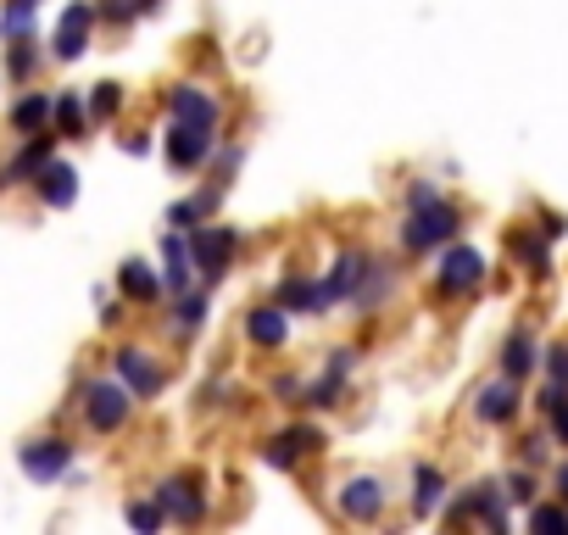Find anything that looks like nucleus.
I'll return each instance as SVG.
<instances>
[{
  "label": "nucleus",
  "instance_id": "1",
  "mask_svg": "<svg viewBox=\"0 0 568 535\" xmlns=\"http://www.w3.org/2000/svg\"><path fill=\"white\" fill-rule=\"evenodd\" d=\"M463 229V212L452 206V201H424V206H413V218L402 223V245L407 251H435L440 240H452Z\"/></svg>",
  "mask_w": 568,
  "mask_h": 535
},
{
  "label": "nucleus",
  "instance_id": "2",
  "mask_svg": "<svg viewBox=\"0 0 568 535\" xmlns=\"http://www.w3.org/2000/svg\"><path fill=\"white\" fill-rule=\"evenodd\" d=\"M479 280H485V256H479L474 245H452V251L440 256L435 291H440V296H463V291H474Z\"/></svg>",
  "mask_w": 568,
  "mask_h": 535
},
{
  "label": "nucleus",
  "instance_id": "3",
  "mask_svg": "<svg viewBox=\"0 0 568 535\" xmlns=\"http://www.w3.org/2000/svg\"><path fill=\"white\" fill-rule=\"evenodd\" d=\"M129 396H134V391L101 380V385L84 391V418H90L95 430H123V418H129Z\"/></svg>",
  "mask_w": 568,
  "mask_h": 535
},
{
  "label": "nucleus",
  "instance_id": "4",
  "mask_svg": "<svg viewBox=\"0 0 568 535\" xmlns=\"http://www.w3.org/2000/svg\"><path fill=\"white\" fill-rule=\"evenodd\" d=\"M190 256L201 262L206 280H223V274H229V256H234V229H195Z\"/></svg>",
  "mask_w": 568,
  "mask_h": 535
},
{
  "label": "nucleus",
  "instance_id": "5",
  "mask_svg": "<svg viewBox=\"0 0 568 535\" xmlns=\"http://www.w3.org/2000/svg\"><path fill=\"white\" fill-rule=\"evenodd\" d=\"M90 29H95V7H84V0H73V7L62 12V23H57V57L62 62H73V57H84V46H90Z\"/></svg>",
  "mask_w": 568,
  "mask_h": 535
},
{
  "label": "nucleus",
  "instance_id": "6",
  "mask_svg": "<svg viewBox=\"0 0 568 535\" xmlns=\"http://www.w3.org/2000/svg\"><path fill=\"white\" fill-rule=\"evenodd\" d=\"M206 151H212V129L173 118V129H168V162H173V168H201Z\"/></svg>",
  "mask_w": 568,
  "mask_h": 535
},
{
  "label": "nucleus",
  "instance_id": "7",
  "mask_svg": "<svg viewBox=\"0 0 568 535\" xmlns=\"http://www.w3.org/2000/svg\"><path fill=\"white\" fill-rule=\"evenodd\" d=\"M73 463V446L68 441H29L23 446V474L29 480H62Z\"/></svg>",
  "mask_w": 568,
  "mask_h": 535
},
{
  "label": "nucleus",
  "instance_id": "8",
  "mask_svg": "<svg viewBox=\"0 0 568 535\" xmlns=\"http://www.w3.org/2000/svg\"><path fill=\"white\" fill-rule=\"evenodd\" d=\"M379 507H385V491H379V480L357 474V480H346V485H341V513H346V518L368 524V518H379Z\"/></svg>",
  "mask_w": 568,
  "mask_h": 535
},
{
  "label": "nucleus",
  "instance_id": "9",
  "mask_svg": "<svg viewBox=\"0 0 568 535\" xmlns=\"http://www.w3.org/2000/svg\"><path fill=\"white\" fill-rule=\"evenodd\" d=\"M156 502H162V513L179 518V524H195V518L206 513V496L195 491V480H168V485L156 491Z\"/></svg>",
  "mask_w": 568,
  "mask_h": 535
},
{
  "label": "nucleus",
  "instance_id": "10",
  "mask_svg": "<svg viewBox=\"0 0 568 535\" xmlns=\"http://www.w3.org/2000/svg\"><path fill=\"white\" fill-rule=\"evenodd\" d=\"M318 446H324V430H307V424H302V430H291V435H273L262 457H267L273 468H296V457H302V452H318Z\"/></svg>",
  "mask_w": 568,
  "mask_h": 535
},
{
  "label": "nucleus",
  "instance_id": "11",
  "mask_svg": "<svg viewBox=\"0 0 568 535\" xmlns=\"http://www.w3.org/2000/svg\"><path fill=\"white\" fill-rule=\"evenodd\" d=\"M474 413L485 418V424H507L513 413H518V380H496V385H485L479 396H474Z\"/></svg>",
  "mask_w": 568,
  "mask_h": 535
},
{
  "label": "nucleus",
  "instance_id": "12",
  "mask_svg": "<svg viewBox=\"0 0 568 535\" xmlns=\"http://www.w3.org/2000/svg\"><path fill=\"white\" fill-rule=\"evenodd\" d=\"M118 374H123V385L134 391V396H156L162 391V374H156V363L145 357V352H118Z\"/></svg>",
  "mask_w": 568,
  "mask_h": 535
},
{
  "label": "nucleus",
  "instance_id": "13",
  "mask_svg": "<svg viewBox=\"0 0 568 535\" xmlns=\"http://www.w3.org/2000/svg\"><path fill=\"white\" fill-rule=\"evenodd\" d=\"M535 363H540L535 335H529V330H513L507 346H501V374H507V380H524V374H535Z\"/></svg>",
  "mask_w": 568,
  "mask_h": 535
},
{
  "label": "nucleus",
  "instance_id": "14",
  "mask_svg": "<svg viewBox=\"0 0 568 535\" xmlns=\"http://www.w3.org/2000/svg\"><path fill=\"white\" fill-rule=\"evenodd\" d=\"M278 307L284 313H324L329 307V291L313 285V280H284L278 285Z\"/></svg>",
  "mask_w": 568,
  "mask_h": 535
},
{
  "label": "nucleus",
  "instance_id": "15",
  "mask_svg": "<svg viewBox=\"0 0 568 535\" xmlns=\"http://www.w3.org/2000/svg\"><path fill=\"white\" fill-rule=\"evenodd\" d=\"M173 118H179V123L217 129V101H212V95H201V90H190V84H179V90H173Z\"/></svg>",
  "mask_w": 568,
  "mask_h": 535
},
{
  "label": "nucleus",
  "instance_id": "16",
  "mask_svg": "<svg viewBox=\"0 0 568 535\" xmlns=\"http://www.w3.org/2000/svg\"><path fill=\"white\" fill-rule=\"evenodd\" d=\"M40 195H45V206H73L79 173H73L68 162H45V168H40Z\"/></svg>",
  "mask_w": 568,
  "mask_h": 535
},
{
  "label": "nucleus",
  "instance_id": "17",
  "mask_svg": "<svg viewBox=\"0 0 568 535\" xmlns=\"http://www.w3.org/2000/svg\"><path fill=\"white\" fill-rule=\"evenodd\" d=\"M245 335L256 341V346H284V335H291V324H284V307L273 302V307H256L251 319H245Z\"/></svg>",
  "mask_w": 568,
  "mask_h": 535
},
{
  "label": "nucleus",
  "instance_id": "18",
  "mask_svg": "<svg viewBox=\"0 0 568 535\" xmlns=\"http://www.w3.org/2000/svg\"><path fill=\"white\" fill-rule=\"evenodd\" d=\"M346 374H352V352H335L329 357V374L307 391V407H335L341 402V385H346Z\"/></svg>",
  "mask_w": 568,
  "mask_h": 535
},
{
  "label": "nucleus",
  "instance_id": "19",
  "mask_svg": "<svg viewBox=\"0 0 568 535\" xmlns=\"http://www.w3.org/2000/svg\"><path fill=\"white\" fill-rule=\"evenodd\" d=\"M363 274H368V262L352 251V256H341L335 262V274L324 280V291H329V302H341V296H357V285H363Z\"/></svg>",
  "mask_w": 568,
  "mask_h": 535
},
{
  "label": "nucleus",
  "instance_id": "20",
  "mask_svg": "<svg viewBox=\"0 0 568 535\" xmlns=\"http://www.w3.org/2000/svg\"><path fill=\"white\" fill-rule=\"evenodd\" d=\"M118 285H123V296L129 302H156V274H151V268L145 262H123V274H118Z\"/></svg>",
  "mask_w": 568,
  "mask_h": 535
},
{
  "label": "nucleus",
  "instance_id": "21",
  "mask_svg": "<svg viewBox=\"0 0 568 535\" xmlns=\"http://www.w3.org/2000/svg\"><path fill=\"white\" fill-rule=\"evenodd\" d=\"M51 118H57V101H51V95H23V101H18V112H12V123H18L23 134L45 129Z\"/></svg>",
  "mask_w": 568,
  "mask_h": 535
},
{
  "label": "nucleus",
  "instance_id": "22",
  "mask_svg": "<svg viewBox=\"0 0 568 535\" xmlns=\"http://www.w3.org/2000/svg\"><path fill=\"white\" fill-rule=\"evenodd\" d=\"M162 256H168V285H173V296H179V291L190 285V262H195V256H190V245H184L179 234L162 240Z\"/></svg>",
  "mask_w": 568,
  "mask_h": 535
},
{
  "label": "nucleus",
  "instance_id": "23",
  "mask_svg": "<svg viewBox=\"0 0 568 535\" xmlns=\"http://www.w3.org/2000/svg\"><path fill=\"white\" fill-rule=\"evenodd\" d=\"M507 245H513V256H518L524 268H535V274H546V268H551V256H546V240H540V234H524V229H518Z\"/></svg>",
  "mask_w": 568,
  "mask_h": 535
},
{
  "label": "nucleus",
  "instance_id": "24",
  "mask_svg": "<svg viewBox=\"0 0 568 535\" xmlns=\"http://www.w3.org/2000/svg\"><path fill=\"white\" fill-rule=\"evenodd\" d=\"M45 162H51V140H45V134H34V140H29V151L7 168V179H34Z\"/></svg>",
  "mask_w": 568,
  "mask_h": 535
},
{
  "label": "nucleus",
  "instance_id": "25",
  "mask_svg": "<svg viewBox=\"0 0 568 535\" xmlns=\"http://www.w3.org/2000/svg\"><path fill=\"white\" fill-rule=\"evenodd\" d=\"M440 496H446V480H440L435 468H418V496H413V507H418V513H435Z\"/></svg>",
  "mask_w": 568,
  "mask_h": 535
},
{
  "label": "nucleus",
  "instance_id": "26",
  "mask_svg": "<svg viewBox=\"0 0 568 535\" xmlns=\"http://www.w3.org/2000/svg\"><path fill=\"white\" fill-rule=\"evenodd\" d=\"M0 23H7V34H12V40H23V34H29V23H34V0H12Z\"/></svg>",
  "mask_w": 568,
  "mask_h": 535
},
{
  "label": "nucleus",
  "instance_id": "27",
  "mask_svg": "<svg viewBox=\"0 0 568 535\" xmlns=\"http://www.w3.org/2000/svg\"><path fill=\"white\" fill-rule=\"evenodd\" d=\"M529 529H546V535H568V513H562V507H535V513H529Z\"/></svg>",
  "mask_w": 568,
  "mask_h": 535
},
{
  "label": "nucleus",
  "instance_id": "28",
  "mask_svg": "<svg viewBox=\"0 0 568 535\" xmlns=\"http://www.w3.org/2000/svg\"><path fill=\"white\" fill-rule=\"evenodd\" d=\"M118 107H123V90H118V84H95V95H90V112H95V118H112Z\"/></svg>",
  "mask_w": 568,
  "mask_h": 535
},
{
  "label": "nucleus",
  "instance_id": "29",
  "mask_svg": "<svg viewBox=\"0 0 568 535\" xmlns=\"http://www.w3.org/2000/svg\"><path fill=\"white\" fill-rule=\"evenodd\" d=\"M79 123H84L79 95H62V101H57V129H62V134H79Z\"/></svg>",
  "mask_w": 568,
  "mask_h": 535
},
{
  "label": "nucleus",
  "instance_id": "30",
  "mask_svg": "<svg viewBox=\"0 0 568 535\" xmlns=\"http://www.w3.org/2000/svg\"><path fill=\"white\" fill-rule=\"evenodd\" d=\"M206 206H212V195H201V201H179V206L168 212V223H173V229H195V218H201Z\"/></svg>",
  "mask_w": 568,
  "mask_h": 535
},
{
  "label": "nucleus",
  "instance_id": "31",
  "mask_svg": "<svg viewBox=\"0 0 568 535\" xmlns=\"http://www.w3.org/2000/svg\"><path fill=\"white\" fill-rule=\"evenodd\" d=\"M129 524H134V529H162V507H156V502H134V507H129Z\"/></svg>",
  "mask_w": 568,
  "mask_h": 535
},
{
  "label": "nucleus",
  "instance_id": "32",
  "mask_svg": "<svg viewBox=\"0 0 568 535\" xmlns=\"http://www.w3.org/2000/svg\"><path fill=\"white\" fill-rule=\"evenodd\" d=\"M201 319H206V296H184L179 302V330H195Z\"/></svg>",
  "mask_w": 568,
  "mask_h": 535
},
{
  "label": "nucleus",
  "instance_id": "33",
  "mask_svg": "<svg viewBox=\"0 0 568 535\" xmlns=\"http://www.w3.org/2000/svg\"><path fill=\"white\" fill-rule=\"evenodd\" d=\"M535 496V474H513L507 480V502H529Z\"/></svg>",
  "mask_w": 568,
  "mask_h": 535
},
{
  "label": "nucleus",
  "instance_id": "34",
  "mask_svg": "<svg viewBox=\"0 0 568 535\" xmlns=\"http://www.w3.org/2000/svg\"><path fill=\"white\" fill-rule=\"evenodd\" d=\"M12 73H18V79H29V73H34V51H29L23 40L12 46Z\"/></svg>",
  "mask_w": 568,
  "mask_h": 535
},
{
  "label": "nucleus",
  "instance_id": "35",
  "mask_svg": "<svg viewBox=\"0 0 568 535\" xmlns=\"http://www.w3.org/2000/svg\"><path fill=\"white\" fill-rule=\"evenodd\" d=\"M551 430H557V441L568 446V402H557V407H551Z\"/></svg>",
  "mask_w": 568,
  "mask_h": 535
},
{
  "label": "nucleus",
  "instance_id": "36",
  "mask_svg": "<svg viewBox=\"0 0 568 535\" xmlns=\"http://www.w3.org/2000/svg\"><path fill=\"white\" fill-rule=\"evenodd\" d=\"M101 12H106L112 23H129V12H134V7H129V0H106V7H101Z\"/></svg>",
  "mask_w": 568,
  "mask_h": 535
},
{
  "label": "nucleus",
  "instance_id": "37",
  "mask_svg": "<svg viewBox=\"0 0 568 535\" xmlns=\"http://www.w3.org/2000/svg\"><path fill=\"white\" fill-rule=\"evenodd\" d=\"M424 201H435V184H413L407 190V206H424Z\"/></svg>",
  "mask_w": 568,
  "mask_h": 535
},
{
  "label": "nucleus",
  "instance_id": "38",
  "mask_svg": "<svg viewBox=\"0 0 568 535\" xmlns=\"http://www.w3.org/2000/svg\"><path fill=\"white\" fill-rule=\"evenodd\" d=\"M140 7H156V0H140Z\"/></svg>",
  "mask_w": 568,
  "mask_h": 535
}]
</instances>
